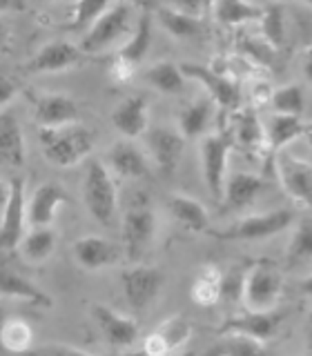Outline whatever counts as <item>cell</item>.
Wrapping results in <instances>:
<instances>
[{
	"instance_id": "6da1fadb",
	"label": "cell",
	"mask_w": 312,
	"mask_h": 356,
	"mask_svg": "<svg viewBox=\"0 0 312 356\" xmlns=\"http://www.w3.org/2000/svg\"><path fill=\"white\" fill-rule=\"evenodd\" d=\"M40 152L56 167H74L94 149L96 136L83 122L65 127H38Z\"/></svg>"
},
{
	"instance_id": "7a4b0ae2",
	"label": "cell",
	"mask_w": 312,
	"mask_h": 356,
	"mask_svg": "<svg viewBox=\"0 0 312 356\" xmlns=\"http://www.w3.org/2000/svg\"><path fill=\"white\" fill-rule=\"evenodd\" d=\"M83 203L92 218L100 225L109 227L116 218L118 192L114 174L103 161H89L83 178Z\"/></svg>"
},
{
	"instance_id": "3957f363",
	"label": "cell",
	"mask_w": 312,
	"mask_h": 356,
	"mask_svg": "<svg viewBox=\"0 0 312 356\" xmlns=\"http://www.w3.org/2000/svg\"><path fill=\"white\" fill-rule=\"evenodd\" d=\"M237 147L234 143L232 129H223L217 134H208L198 143V156H201V174H203V183L212 198H223V189L228 181V161L232 149Z\"/></svg>"
},
{
	"instance_id": "277c9868",
	"label": "cell",
	"mask_w": 312,
	"mask_h": 356,
	"mask_svg": "<svg viewBox=\"0 0 312 356\" xmlns=\"http://www.w3.org/2000/svg\"><path fill=\"white\" fill-rule=\"evenodd\" d=\"M295 225V209L281 207L272 211H263V214L245 216L237 222H232L226 229L210 232L212 236L219 241H232V243H254L279 236L281 232Z\"/></svg>"
},
{
	"instance_id": "5b68a950",
	"label": "cell",
	"mask_w": 312,
	"mask_h": 356,
	"mask_svg": "<svg viewBox=\"0 0 312 356\" xmlns=\"http://www.w3.org/2000/svg\"><path fill=\"white\" fill-rule=\"evenodd\" d=\"M150 47H152V9L148 7L141 14L130 40L111 56L109 67H107L111 83L127 85L134 78V74H136L139 65L143 63L145 54L150 51Z\"/></svg>"
},
{
	"instance_id": "8992f818",
	"label": "cell",
	"mask_w": 312,
	"mask_h": 356,
	"mask_svg": "<svg viewBox=\"0 0 312 356\" xmlns=\"http://www.w3.org/2000/svg\"><path fill=\"white\" fill-rule=\"evenodd\" d=\"M283 294V274L279 265L270 259L254 261L250 265L248 281H245L243 303L254 312H270L276 309Z\"/></svg>"
},
{
	"instance_id": "52a82bcc",
	"label": "cell",
	"mask_w": 312,
	"mask_h": 356,
	"mask_svg": "<svg viewBox=\"0 0 312 356\" xmlns=\"http://www.w3.org/2000/svg\"><path fill=\"white\" fill-rule=\"evenodd\" d=\"M132 20H134V7L130 3H109V7L94 22V27L85 33L81 49L87 56L105 51L116 40H120L132 31Z\"/></svg>"
},
{
	"instance_id": "ba28073f",
	"label": "cell",
	"mask_w": 312,
	"mask_h": 356,
	"mask_svg": "<svg viewBox=\"0 0 312 356\" xmlns=\"http://www.w3.org/2000/svg\"><path fill=\"white\" fill-rule=\"evenodd\" d=\"M156 236V214L148 205V200L141 198L139 203H132L123 214V250L132 263H139Z\"/></svg>"
},
{
	"instance_id": "9c48e42d",
	"label": "cell",
	"mask_w": 312,
	"mask_h": 356,
	"mask_svg": "<svg viewBox=\"0 0 312 356\" xmlns=\"http://www.w3.org/2000/svg\"><path fill=\"white\" fill-rule=\"evenodd\" d=\"M181 72L185 78L198 81L208 89V96L214 105H219L226 111H239L241 107V85L237 78L217 74L214 70H210L208 65L198 63H183Z\"/></svg>"
},
{
	"instance_id": "30bf717a",
	"label": "cell",
	"mask_w": 312,
	"mask_h": 356,
	"mask_svg": "<svg viewBox=\"0 0 312 356\" xmlns=\"http://www.w3.org/2000/svg\"><path fill=\"white\" fill-rule=\"evenodd\" d=\"M27 200H25V181L11 178L9 181V200L0 216V252L20 248L27 227Z\"/></svg>"
},
{
	"instance_id": "8fae6325",
	"label": "cell",
	"mask_w": 312,
	"mask_h": 356,
	"mask_svg": "<svg viewBox=\"0 0 312 356\" xmlns=\"http://www.w3.org/2000/svg\"><path fill=\"white\" fill-rule=\"evenodd\" d=\"M283 323V312L270 309V312H254L245 307L239 314H232L221 323V327L217 330L219 337L226 334H239V337H248L252 341L265 343L270 341L274 334L279 332Z\"/></svg>"
},
{
	"instance_id": "7c38bea8",
	"label": "cell",
	"mask_w": 312,
	"mask_h": 356,
	"mask_svg": "<svg viewBox=\"0 0 312 356\" xmlns=\"http://www.w3.org/2000/svg\"><path fill=\"white\" fill-rule=\"evenodd\" d=\"M87 60V54L70 40H52L40 47L31 58L22 65L25 74H58L81 67Z\"/></svg>"
},
{
	"instance_id": "4fadbf2b",
	"label": "cell",
	"mask_w": 312,
	"mask_h": 356,
	"mask_svg": "<svg viewBox=\"0 0 312 356\" xmlns=\"http://www.w3.org/2000/svg\"><path fill=\"white\" fill-rule=\"evenodd\" d=\"M274 170H276L279 183H281L283 192L292 198L295 203L312 211V163L283 152V154H276Z\"/></svg>"
},
{
	"instance_id": "5bb4252c",
	"label": "cell",
	"mask_w": 312,
	"mask_h": 356,
	"mask_svg": "<svg viewBox=\"0 0 312 356\" xmlns=\"http://www.w3.org/2000/svg\"><path fill=\"white\" fill-rule=\"evenodd\" d=\"M120 285L130 307L134 312H145L156 300V296L161 294L163 272L159 267L134 265L120 274Z\"/></svg>"
},
{
	"instance_id": "9a60e30c",
	"label": "cell",
	"mask_w": 312,
	"mask_h": 356,
	"mask_svg": "<svg viewBox=\"0 0 312 356\" xmlns=\"http://www.w3.org/2000/svg\"><path fill=\"white\" fill-rule=\"evenodd\" d=\"M189 337H192V321L174 314L167 316L159 327L145 337L141 350L145 356H170L185 345Z\"/></svg>"
},
{
	"instance_id": "2e32d148",
	"label": "cell",
	"mask_w": 312,
	"mask_h": 356,
	"mask_svg": "<svg viewBox=\"0 0 312 356\" xmlns=\"http://www.w3.org/2000/svg\"><path fill=\"white\" fill-rule=\"evenodd\" d=\"M92 316L96 321V325L100 334L107 339V343L116 350H127L134 348L141 339V327L139 323L118 314L116 309H111L107 305H94L92 307Z\"/></svg>"
},
{
	"instance_id": "e0dca14e",
	"label": "cell",
	"mask_w": 312,
	"mask_h": 356,
	"mask_svg": "<svg viewBox=\"0 0 312 356\" xmlns=\"http://www.w3.org/2000/svg\"><path fill=\"white\" fill-rule=\"evenodd\" d=\"M145 145H148V152L152 154L154 163L159 165V170L163 174H172L183 156L185 138L178 129L156 125L145 134Z\"/></svg>"
},
{
	"instance_id": "ac0fdd59",
	"label": "cell",
	"mask_w": 312,
	"mask_h": 356,
	"mask_svg": "<svg viewBox=\"0 0 312 356\" xmlns=\"http://www.w3.org/2000/svg\"><path fill=\"white\" fill-rule=\"evenodd\" d=\"M33 120L38 122V127H65L83 122L78 103L65 94L33 96Z\"/></svg>"
},
{
	"instance_id": "d6986e66",
	"label": "cell",
	"mask_w": 312,
	"mask_h": 356,
	"mask_svg": "<svg viewBox=\"0 0 312 356\" xmlns=\"http://www.w3.org/2000/svg\"><path fill=\"white\" fill-rule=\"evenodd\" d=\"M265 189V181L261 176L250 172H234L228 176L226 189L221 198V214H237L248 209Z\"/></svg>"
},
{
	"instance_id": "ffe728a7",
	"label": "cell",
	"mask_w": 312,
	"mask_h": 356,
	"mask_svg": "<svg viewBox=\"0 0 312 356\" xmlns=\"http://www.w3.org/2000/svg\"><path fill=\"white\" fill-rule=\"evenodd\" d=\"M111 125L116 131H120L127 140L145 136L150 129V109L148 98L143 94H132L123 98L111 111Z\"/></svg>"
},
{
	"instance_id": "44dd1931",
	"label": "cell",
	"mask_w": 312,
	"mask_h": 356,
	"mask_svg": "<svg viewBox=\"0 0 312 356\" xmlns=\"http://www.w3.org/2000/svg\"><path fill=\"white\" fill-rule=\"evenodd\" d=\"M72 250L78 265L87 272L105 270V267L114 265L120 259V248L116 243H111L103 236H94V234L76 238Z\"/></svg>"
},
{
	"instance_id": "7402d4cb",
	"label": "cell",
	"mask_w": 312,
	"mask_h": 356,
	"mask_svg": "<svg viewBox=\"0 0 312 356\" xmlns=\"http://www.w3.org/2000/svg\"><path fill=\"white\" fill-rule=\"evenodd\" d=\"M70 203V194L61 185L45 183L31 194L29 207H27V220L31 227H52L56 218V211L61 205Z\"/></svg>"
},
{
	"instance_id": "603a6c76",
	"label": "cell",
	"mask_w": 312,
	"mask_h": 356,
	"mask_svg": "<svg viewBox=\"0 0 312 356\" xmlns=\"http://www.w3.org/2000/svg\"><path fill=\"white\" fill-rule=\"evenodd\" d=\"M109 172L118 178H145L150 174V163L136 145L130 140H118L107 154Z\"/></svg>"
},
{
	"instance_id": "cb8c5ba5",
	"label": "cell",
	"mask_w": 312,
	"mask_h": 356,
	"mask_svg": "<svg viewBox=\"0 0 312 356\" xmlns=\"http://www.w3.org/2000/svg\"><path fill=\"white\" fill-rule=\"evenodd\" d=\"M25 134L14 109L0 111V161L14 167L25 165Z\"/></svg>"
},
{
	"instance_id": "d4e9b609",
	"label": "cell",
	"mask_w": 312,
	"mask_h": 356,
	"mask_svg": "<svg viewBox=\"0 0 312 356\" xmlns=\"http://www.w3.org/2000/svg\"><path fill=\"white\" fill-rule=\"evenodd\" d=\"M312 136V125L304 122L297 116H279L274 114L270 122L265 125V140H267V154L276 159L286 145L295 143L297 138Z\"/></svg>"
},
{
	"instance_id": "484cf974",
	"label": "cell",
	"mask_w": 312,
	"mask_h": 356,
	"mask_svg": "<svg viewBox=\"0 0 312 356\" xmlns=\"http://www.w3.org/2000/svg\"><path fill=\"white\" fill-rule=\"evenodd\" d=\"M232 134H234V143H237L243 152L261 154L263 149H267L265 127L254 107H243L241 111H237V120H234Z\"/></svg>"
},
{
	"instance_id": "4316f807",
	"label": "cell",
	"mask_w": 312,
	"mask_h": 356,
	"mask_svg": "<svg viewBox=\"0 0 312 356\" xmlns=\"http://www.w3.org/2000/svg\"><path fill=\"white\" fill-rule=\"evenodd\" d=\"M0 296L27 300V303L45 305V307L52 305V296H47L40 287L33 285L29 278H25L7 265H0Z\"/></svg>"
},
{
	"instance_id": "83f0119b",
	"label": "cell",
	"mask_w": 312,
	"mask_h": 356,
	"mask_svg": "<svg viewBox=\"0 0 312 356\" xmlns=\"http://www.w3.org/2000/svg\"><path fill=\"white\" fill-rule=\"evenodd\" d=\"M167 209L185 229L189 232H208L210 227V214L201 200L187 196V194H172L167 200Z\"/></svg>"
},
{
	"instance_id": "f1b7e54d",
	"label": "cell",
	"mask_w": 312,
	"mask_h": 356,
	"mask_svg": "<svg viewBox=\"0 0 312 356\" xmlns=\"http://www.w3.org/2000/svg\"><path fill=\"white\" fill-rule=\"evenodd\" d=\"M212 111H214V103L205 96L192 100V103H187L181 111H178V131L183 134L185 140L205 136Z\"/></svg>"
},
{
	"instance_id": "f546056e",
	"label": "cell",
	"mask_w": 312,
	"mask_h": 356,
	"mask_svg": "<svg viewBox=\"0 0 312 356\" xmlns=\"http://www.w3.org/2000/svg\"><path fill=\"white\" fill-rule=\"evenodd\" d=\"M212 16L217 18V22L226 27H239L245 22L259 20L263 18L265 5H256V3H245V0H219V3L210 5Z\"/></svg>"
},
{
	"instance_id": "4dcf8cb0",
	"label": "cell",
	"mask_w": 312,
	"mask_h": 356,
	"mask_svg": "<svg viewBox=\"0 0 312 356\" xmlns=\"http://www.w3.org/2000/svg\"><path fill=\"white\" fill-rule=\"evenodd\" d=\"M152 14L159 18L161 25L172 33L174 38H196L201 33L205 31L203 20L192 18V16H185L181 11H176L170 5H154L150 7Z\"/></svg>"
},
{
	"instance_id": "1f68e13d",
	"label": "cell",
	"mask_w": 312,
	"mask_h": 356,
	"mask_svg": "<svg viewBox=\"0 0 312 356\" xmlns=\"http://www.w3.org/2000/svg\"><path fill=\"white\" fill-rule=\"evenodd\" d=\"M221 276H223L221 267L203 265L194 276L192 287H189V298L198 307H212L221 303Z\"/></svg>"
},
{
	"instance_id": "d6a6232c",
	"label": "cell",
	"mask_w": 312,
	"mask_h": 356,
	"mask_svg": "<svg viewBox=\"0 0 312 356\" xmlns=\"http://www.w3.org/2000/svg\"><path fill=\"white\" fill-rule=\"evenodd\" d=\"M145 83H150L152 87L159 89L161 94H181L185 89V76L181 72V65H176L172 60H159L150 65L143 72Z\"/></svg>"
},
{
	"instance_id": "836d02e7",
	"label": "cell",
	"mask_w": 312,
	"mask_h": 356,
	"mask_svg": "<svg viewBox=\"0 0 312 356\" xmlns=\"http://www.w3.org/2000/svg\"><path fill=\"white\" fill-rule=\"evenodd\" d=\"M56 250V234L52 227H33L20 243L22 259L31 265H40L49 259Z\"/></svg>"
},
{
	"instance_id": "e575fe53",
	"label": "cell",
	"mask_w": 312,
	"mask_h": 356,
	"mask_svg": "<svg viewBox=\"0 0 312 356\" xmlns=\"http://www.w3.org/2000/svg\"><path fill=\"white\" fill-rule=\"evenodd\" d=\"M0 345L11 354H29L33 350V330L25 318H7L0 330Z\"/></svg>"
},
{
	"instance_id": "d590c367",
	"label": "cell",
	"mask_w": 312,
	"mask_h": 356,
	"mask_svg": "<svg viewBox=\"0 0 312 356\" xmlns=\"http://www.w3.org/2000/svg\"><path fill=\"white\" fill-rule=\"evenodd\" d=\"M205 356H270V354H267L263 343L259 341L239 337V334H226V337H221L212 345L205 352Z\"/></svg>"
},
{
	"instance_id": "8d00e7d4",
	"label": "cell",
	"mask_w": 312,
	"mask_h": 356,
	"mask_svg": "<svg viewBox=\"0 0 312 356\" xmlns=\"http://www.w3.org/2000/svg\"><path fill=\"white\" fill-rule=\"evenodd\" d=\"M250 261L243 263H232L221 276V300L228 305H237L243 303V294H245V281H248V272H250Z\"/></svg>"
},
{
	"instance_id": "74e56055",
	"label": "cell",
	"mask_w": 312,
	"mask_h": 356,
	"mask_svg": "<svg viewBox=\"0 0 312 356\" xmlns=\"http://www.w3.org/2000/svg\"><path fill=\"white\" fill-rule=\"evenodd\" d=\"M270 107L279 116H297V118H301V114H304V107H306L304 87L297 85V83H288V85L276 87L274 94H272V100H270Z\"/></svg>"
},
{
	"instance_id": "f35d334b",
	"label": "cell",
	"mask_w": 312,
	"mask_h": 356,
	"mask_svg": "<svg viewBox=\"0 0 312 356\" xmlns=\"http://www.w3.org/2000/svg\"><path fill=\"white\" fill-rule=\"evenodd\" d=\"M107 7L109 3H105V0H83V3H76L74 14L70 16V22L63 25V29L74 31V33H81V31L87 33Z\"/></svg>"
},
{
	"instance_id": "ab89813d",
	"label": "cell",
	"mask_w": 312,
	"mask_h": 356,
	"mask_svg": "<svg viewBox=\"0 0 312 356\" xmlns=\"http://www.w3.org/2000/svg\"><path fill=\"white\" fill-rule=\"evenodd\" d=\"M308 261H312V218L299 220L288 243V263L299 265Z\"/></svg>"
},
{
	"instance_id": "60d3db41",
	"label": "cell",
	"mask_w": 312,
	"mask_h": 356,
	"mask_svg": "<svg viewBox=\"0 0 312 356\" xmlns=\"http://www.w3.org/2000/svg\"><path fill=\"white\" fill-rule=\"evenodd\" d=\"M261 38L279 49L286 40V22H283V9L279 5H265L263 18H261Z\"/></svg>"
},
{
	"instance_id": "b9f144b4",
	"label": "cell",
	"mask_w": 312,
	"mask_h": 356,
	"mask_svg": "<svg viewBox=\"0 0 312 356\" xmlns=\"http://www.w3.org/2000/svg\"><path fill=\"white\" fill-rule=\"evenodd\" d=\"M239 49L245 60H250L256 67H272L276 58V49L270 47L261 36H245L239 40Z\"/></svg>"
},
{
	"instance_id": "7bdbcfd3",
	"label": "cell",
	"mask_w": 312,
	"mask_h": 356,
	"mask_svg": "<svg viewBox=\"0 0 312 356\" xmlns=\"http://www.w3.org/2000/svg\"><path fill=\"white\" fill-rule=\"evenodd\" d=\"M27 356H118V354H92L85 350L72 348V345H42L38 350H31ZM120 356H145L143 350L134 354H120Z\"/></svg>"
},
{
	"instance_id": "ee69618b",
	"label": "cell",
	"mask_w": 312,
	"mask_h": 356,
	"mask_svg": "<svg viewBox=\"0 0 312 356\" xmlns=\"http://www.w3.org/2000/svg\"><path fill=\"white\" fill-rule=\"evenodd\" d=\"M18 92H20V87H18V83L14 81V78L0 74V111H3L5 105H9L11 100L16 98Z\"/></svg>"
},
{
	"instance_id": "f6af8a7d",
	"label": "cell",
	"mask_w": 312,
	"mask_h": 356,
	"mask_svg": "<svg viewBox=\"0 0 312 356\" xmlns=\"http://www.w3.org/2000/svg\"><path fill=\"white\" fill-rule=\"evenodd\" d=\"M272 94H274V89L267 85V83H263V81L254 83V87H252V107L256 109V107L270 105Z\"/></svg>"
},
{
	"instance_id": "bcb514c9",
	"label": "cell",
	"mask_w": 312,
	"mask_h": 356,
	"mask_svg": "<svg viewBox=\"0 0 312 356\" xmlns=\"http://www.w3.org/2000/svg\"><path fill=\"white\" fill-rule=\"evenodd\" d=\"M304 74H306V81L312 85V44L304 51Z\"/></svg>"
},
{
	"instance_id": "7dc6e473",
	"label": "cell",
	"mask_w": 312,
	"mask_h": 356,
	"mask_svg": "<svg viewBox=\"0 0 312 356\" xmlns=\"http://www.w3.org/2000/svg\"><path fill=\"white\" fill-rule=\"evenodd\" d=\"M299 292L308 298H312V274H308L306 278H301L299 281Z\"/></svg>"
},
{
	"instance_id": "c3c4849f",
	"label": "cell",
	"mask_w": 312,
	"mask_h": 356,
	"mask_svg": "<svg viewBox=\"0 0 312 356\" xmlns=\"http://www.w3.org/2000/svg\"><path fill=\"white\" fill-rule=\"evenodd\" d=\"M9 200V183H3L0 181V216H3V209Z\"/></svg>"
},
{
	"instance_id": "681fc988",
	"label": "cell",
	"mask_w": 312,
	"mask_h": 356,
	"mask_svg": "<svg viewBox=\"0 0 312 356\" xmlns=\"http://www.w3.org/2000/svg\"><path fill=\"white\" fill-rule=\"evenodd\" d=\"M5 40H7V25H5V20L0 18V47H3Z\"/></svg>"
},
{
	"instance_id": "f907efd6",
	"label": "cell",
	"mask_w": 312,
	"mask_h": 356,
	"mask_svg": "<svg viewBox=\"0 0 312 356\" xmlns=\"http://www.w3.org/2000/svg\"><path fill=\"white\" fill-rule=\"evenodd\" d=\"M308 356H312V327L308 330Z\"/></svg>"
},
{
	"instance_id": "816d5d0a",
	"label": "cell",
	"mask_w": 312,
	"mask_h": 356,
	"mask_svg": "<svg viewBox=\"0 0 312 356\" xmlns=\"http://www.w3.org/2000/svg\"><path fill=\"white\" fill-rule=\"evenodd\" d=\"M5 321H7V316H5V309H3V305H0V330H3Z\"/></svg>"
},
{
	"instance_id": "f5cc1de1",
	"label": "cell",
	"mask_w": 312,
	"mask_h": 356,
	"mask_svg": "<svg viewBox=\"0 0 312 356\" xmlns=\"http://www.w3.org/2000/svg\"><path fill=\"white\" fill-rule=\"evenodd\" d=\"M181 356H196L194 352H187V354H181Z\"/></svg>"
}]
</instances>
